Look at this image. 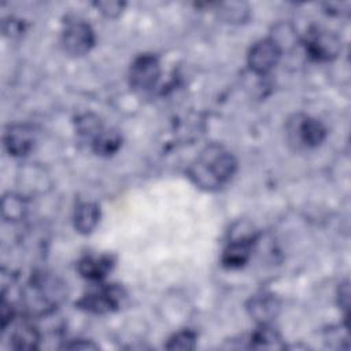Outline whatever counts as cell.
Returning a JSON list of instances; mask_svg holds the SVG:
<instances>
[{
	"label": "cell",
	"mask_w": 351,
	"mask_h": 351,
	"mask_svg": "<svg viewBox=\"0 0 351 351\" xmlns=\"http://www.w3.org/2000/svg\"><path fill=\"white\" fill-rule=\"evenodd\" d=\"M5 151L14 158L29 155L36 145L34 129L27 123L10 125L3 136Z\"/></svg>",
	"instance_id": "obj_9"
},
{
	"label": "cell",
	"mask_w": 351,
	"mask_h": 351,
	"mask_svg": "<svg viewBox=\"0 0 351 351\" xmlns=\"http://www.w3.org/2000/svg\"><path fill=\"white\" fill-rule=\"evenodd\" d=\"M95 32L92 26L77 16L67 18L60 33V45L63 51L73 58L86 55L95 45Z\"/></svg>",
	"instance_id": "obj_4"
},
{
	"label": "cell",
	"mask_w": 351,
	"mask_h": 351,
	"mask_svg": "<svg viewBox=\"0 0 351 351\" xmlns=\"http://www.w3.org/2000/svg\"><path fill=\"white\" fill-rule=\"evenodd\" d=\"M255 237L250 234H241L233 237L222 251L221 263L225 269L236 270L241 269L251 258L254 250Z\"/></svg>",
	"instance_id": "obj_10"
},
{
	"label": "cell",
	"mask_w": 351,
	"mask_h": 351,
	"mask_svg": "<svg viewBox=\"0 0 351 351\" xmlns=\"http://www.w3.org/2000/svg\"><path fill=\"white\" fill-rule=\"evenodd\" d=\"M196 335L192 330H180L166 343L167 350H193L196 347Z\"/></svg>",
	"instance_id": "obj_18"
},
{
	"label": "cell",
	"mask_w": 351,
	"mask_h": 351,
	"mask_svg": "<svg viewBox=\"0 0 351 351\" xmlns=\"http://www.w3.org/2000/svg\"><path fill=\"white\" fill-rule=\"evenodd\" d=\"M14 315H15V310H14L12 304L3 299V302H1V329L3 330H5L7 326L11 324Z\"/></svg>",
	"instance_id": "obj_24"
},
{
	"label": "cell",
	"mask_w": 351,
	"mask_h": 351,
	"mask_svg": "<svg viewBox=\"0 0 351 351\" xmlns=\"http://www.w3.org/2000/svg\"><path fill=\"white\" fill-rule=\"evenodd\" d=\"M96 8L107 18H117L123 12L125 3L121 1H97L95 3Z\"/></svg>",
	"instance_id": "obj_21"
},
{
	"label": "cell",
	"mask_w": 351,
	"mask_h": 351,
	"mask_svg": "<svg viewBox=\"0 0 351 351\" xmlns=\"http://www.w3.org/2000/svg\"><path fill=\"white\" fill-rule=\"evenodd\" d=\"M337 299H339V306L344 311L346 319H348V308H350V285L348 281H344L339 287L337 292Z\"/></svg>",
	"instance_id": "obj_22"
},
{
	"label": "cell",
	"mask_w": 351,
	"mask_h": 351,
	"mask_svg": "<svg viewBox=\"0 0 351 351\" xmlns=\"http://www.w3.org/2000/svg\"><path fill=\"white\" fill-rule=\"evenodd\" d=\"M237 170L234 155L221 144H208L188 169V177L200 189L213 192L225 186Z\"/></svg>",
	"instance_id": "obj_1"
},
{
	"label": "cell",
	"mask_w": 351,
	"mask_h": 351,
	"mask_svg": "<svg viewBox=\"0 0 351 351\" xmlns=\"http://www.w3.org/2000/svg\"><path fill=\"white\" fill-rule=\"evenodd\" d=\"M100 221V207L95 202H81L75 206L73 223L78 233H92Z\"/></svg>",
	"instance_id": "obj_13"
},
{
	"label": "cell",
	"mask_w": 351,
	"mask_h": 351,
	"mask_svg": "<svg viewBox=\"0 0 351 351\" xmlns=\"http://www.w3.org/2000/svg\"><path fill=\"white\" fill-rule=\"evenodd\" d=\"M223 19L228 22H243L248 16V8L245 4L232 3V4H222Z\"/></svg>",
	"instance_id": "obj_20"
},
{
	"label": "cell",
	"mask_w": 351,
	"mask_h": 351,
	"mask_svg": "<svg viewBox=\"0 0 351 351\" xmlns=\"http://www.w3.org/2000/svg\"><path fill=\"white\" fill-rule=\"evenodd\" d=\"M23 200L18 195H5L3 199V217L8 221L19 219L23 215Z\"/></svg>",
	"instance_id": "obj_19"
},
{
	"label": "cell",
	"mask_w": 351,
	"mask_h": 351,
	"mask_svg": "<svg viewBox=\"0 0 351 351\" xmlns=\"http://www.w3.org/2000/svg\"><path fill=\"white\" fill-rule=\"evenodd\" d=\"M281 310V303L274 293L259 292L247 302V311L258 325L271 324Z\"/></svg>",
	"instance_id": "obj_11"
},
{
	"label": "cell",
	"mask_w": 351,
	"mask_h": 351,
	"mask_svg": "<svg viewBox=\"0 0 351 351\" xmlns=\"http://www.w3.org/2000/svg\"><path fill=\"white\" fill-rule=\"evenodd\" d=\"M248 341H250V347L256 348V350L285 348L282 336L280 335V332L276 328H273L271 324L258 325V328L251 333Z\"/></svg>",
	"instance_id": "obj_14"
},
{
	"label": "cell",
	"mask_w": 351,
	"mask_h": 351,
	"mask_svg": "<svg viewBox=\"0 0 351 351\" xmlns=\"http://www.w3.org/2000/svg\"><path fill=\"white\" fill-rule=\"evenodd\" d=\"M114 266V258L108 254H89L84 255L78 263H77V270L88 281L92 282H100L103 281L107 274L111 271Z\"/></svg>",
	"instance_id": "obj_12"
},
{
	"label": "cell",
	"mask_w": 351,
	"mask_h": 351,
	"mask_svg": "<svg viewBox=\"0 0 351 351\" xmlns=\"http://www.w3.org/2000/svg\"><path fill=\"white\" fill-rule=\"evenodd\" d=\"M282 49L271 38H261L252 44L247 55V63L252 73L256 75L269 74L280 62Z\"/></svg>",
	"instance_id": "obj_8"
},
{
	"label": "cell",
	"mask_w": 351,
	"mask_h": 351,
	"mask_svg": "<svg viewBox=\"0 0 351 351\" xmlns=\"http://www.w3.org/2000/svg\"><path fill=\"white\" fill-rule=\"evenodd\" d=\"M62 348H66V350H97L99 346L90 340L75 339V340H70V343H66L64 346H62Z\"/></svg>",
	"instance_id": "obj_23"
},
{
	"label": "cell",
	"mask_w": 351,
	"mask_h": 351,
	"mask_svg": "<svg viewBox=\"0 0 351 351\" xmlns=\"http://www.w3.org/2000/svg\"><path fill=\"white\" fill-rule=\"evenodd\" d=\"M64 296L63 284L55 277L38 274L25 289V306L32 314H45L53 310Z\"/></svg>",
	"instance_id": "obj_2"
},
{
	"label": "cell",
	"mask_w": 351,
	"mask_h": 351,
	"mask_svg": "<svg viewBox=\"0 0 351 351\" xmlns=\"http://www.w3.org/2000/svg\"><path fill=\"white\" fill-rule=\"evenodd\" d=\"M40 343V332L32 324H22L11 335V346L15 350H36Z\"/></svg>",
	"instance_id": "obj_16"
},
{
	"label": "cell",
	"mask_w": 351,
	"mask_h": 351,
	"mask_svg": "<svg viewBox=\"0 0 351 351\" xmlns=\"http://www.w3.org/2000/svg\"><path fill=\"white\" fill-rule=\"evenodd\" d=\"M160 62L154 53H141L129 67V84L137 92L151 90L160 78Z\"/></svg>",
	"instance_id": "obj_7"
},
{
	"label": "cell",
	"mask_w": 351,
	"mask_h": 351,
	"mask_svg": "<svg viewBox=\"0 0 351 351\" xmlns=\"http://www.w3.org/2000/svg\"><path fill=\"white\" fill-rule=\"evenodd\" d=\"M122 145V136L114 129H103L90 143V148L96 155L111 156L118 152Z\"/></svg>",
	"instance_id": "obj_15"
},
{
	"label": "cell",
	"mask_w": 351,
	"mask_h": 351,
	"mask_svg": "<svg viewBox=\"0 0 351 351\" xmlns=\"http://www.w3.org/2000/svg\"><path fill=\"white\" fill-rule=\"evenodd\" d=\"M304 48L313 60L330 62L340 55L341 40L336 33L314 26L304 37Z\"/></svg>",
	"instance_id": "obj_5"
},
{
	"label": "cell",
	"mask_w": 351,
	"mask_h": 351,
	"mask_svg": "<svg viewBox=\"0 0 351 351\" xmlns=\"http://www.w3.org/2000/svg\"><path fill=\"white\" fill-rule=\"evenodd\" d=\"M103 129L100 119L92 114H85L77 119V132L82 138L89 140V144Z\"/></svg>",
	"instance_id": "obj_17"
},
{
	"label": "cell",
	"mask_w": 351,
	"mask_h": 351,
	"mask_svg": "<svg viewBox=\"0 0 351 351\" xmlns=\"http://www.w3.org/2000/svg\"><path fill=\"white\" fill-rule=\"evenodd\" d=\"M285 137L289 147L295 151L313 149L324 143L326 128L317 118L298 112L287 119Z\"/></svg>",
	"instance_id": "obj_3"
},
{
	"label": "cell",
	"mask_w": 351,
	"mask_h": 351,
	"mask_svg": "<svg viewBox=\"0 0 351 351\" xmlns=\"http://www.w3.org/2000/svg\"><path fill=\"white\" fill-rule=\"evenodd\" d=\"M123 298L125 292L119 285L100 284L97 288L84 295L77 302V306L93 314H106L117 310L122 304Z\"/></svg>",
	"instance_id": "obj_6"
}]
</instances>
